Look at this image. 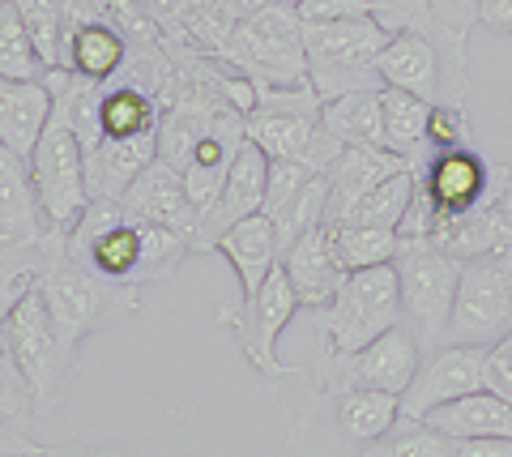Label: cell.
<instances>
[{"mask_svg":"<svg viewBox=\"0 0 512 457\" xmlns=\"http://www.w3.org/2000/svg\"><path fill=\"white\" fill-rule=\"evenodd\" d=\"M35 287L43 295L47 312H52L60 346L73 359H77V346L90 334L128 321L141 304V287H124V282H111L99 270H90V265L73 261L69 252H64V235H52L47 261L35 274Z\"/></svg>","mask_w":512,"mask_h":457,"instance_id":"cell-1","label":"cell"},{"mask_svg":"<svg viewBox=\"0 0 512 457\" xmlns=\"http://www.w3.org/2000/svg\"><path fill=\"white\" fill-rule=\"evenodd\" d=\"M376 69L384 86H397L423 103H466L470 69H466V30L436 22L431 30H402L380 52Z\"/></svg>","mask_w":512,"mask_h":457,"instance_id":"cell-2","label":"cell"},{"mask_svg":"<svg viewBox=\"0 0 512 457\" xmlns=\"http://www.w3.org/2000/svg\"><path fill=\"white\" fill-rule=\"evenodd\" d=\"M402 419V398L380 389H346L316 393L299 415L291 445L299 457H359L372 440H380Z\"/></svg>","mask_w":512,"mask_h":457,"instance_id":"cell-3","label":"cell"},{"mask_svg":"<svg viewBox=\"0 0 512 457\" xmlns=\"http://www.w3.org/2000/svg\"><path fill=\"white\" fill-rule=\"evenodd\" d=\"M325 99L312 82L299 86H256V107L248 112V141H256L269 159H299L316 171L342 154V146L320 124Z\"/></svg>","mask_w":512,"mask_h":457,"instance_id":"cell-4","label":"cell"},{"mask_svg":"<svg viewBox=\"0 0 512 457\" xmlns=\"http://www.w3.org/2000/svg\"><path fill=\"white\" fill-rule=\"evenodd\" d=\"M389 30L376 18H346V22H316L303 26V52H308V82L320 99H342L355 90H384L376 69L380 52L389 47Z\"/></svg>","mask_w":512,"mask_h":457,"instance_id":"cell-5","label":"cell"},{"mask_svg":"<svg viewBox=\"0 0 512 457\" xmlns=\"http://www.w3.org/2000/svg\"><path fill=\"white\" fill-rule=\"evenodd\" d=\"M231 69L248 73L256 86H299L308 82V52H303V22L291 0H269L235 26L222 47Z\"/></svg>","mask_w":512,"mask_h":457,"instance_id":"cell-6","label":"cell"},{"mask_svg":"<svg viewBox=\"0 0 512 457\" xmlns=\"http://www.w3.org/2000/svg\"><path fill=\"white\" fill-rule=\"evenodd\" d=\"M461 265L457 257H448L440 244L431 240H402L397 235V291H402V325L419 338L423 351L440 346L448 317L457 304V287H461Z\"/></svg>","mask_w":512,"mask_h":457,"instance_id":"cell-7","label":"cell"},{"mask_svg":"<svg viewBox=\"0 0 512 457\" xmlns=\"http://www.w3.org/2000/svg\"><path fill=\"white\" fill-rule=\"evenodd\" d=\"M316 325L333 351H363L367 342L402 325V291H397L393 265H372V270H350L342 291L316 308Z\"/></svg>","mask_w":512,"mask_h":457,"instance_id":"cell-8","label":"cell"},{"mask_svg":"<svg viewBox=\"0 0 512 457\" xmlns=\"http://www.w3.org/2000/svg\"><path fill=\"white\" fill-rule=\"evenodd\" d=\"M0 346H5V355L18 364V372L26 376V385L35 389L39 411H47V406H56L64 398V389H69V381H73L77 359L60 346L52 312H47L35 282H30V287L22 291V299L13 304L9 321L0 325Z\"/></svg>","mask_w":512,"mask_h":457,"instance_id":"cell-9","label":"cell"},{"mask_svg":"<svg viewBox=\"0 0 512 457\" xmlns=\"http://www.w3.org/2000/svg\"><path fill=\"white\" fill-rule=\"evenodd\" d=\"M423 346L406 325H393L389 334L367 342L363 351H325L312 364V389L316 393H346V389H380V393H402L410 389L414 372L423 364Z\"/></svg>","mask_w":512,"mask_h":457,"instance_id":"cell-10","label":"cell"},{"mask_svg":"<svg viewBox=\"0 0 512 457\" xmlns=\"http://www.w3.org/2000/svg\"><path fill=\"white\" fill-rule=\"evenodd\" d=\"M512 334V248L461 265L457 304L440 346H491Z\"/></svg>","mask_w":512,"mask_h":457,"instance_id":"cell-11","label":"cell"},{"mask_svg":"<svg viewBox=\"0 0 512 457\" xmlns=\"http://www.w3.org/2000/svg\"><path fill=\"white\" fill-rule=\"evenodd\" d=\"M30 180H35L39 206L47 218V231L64 235L82 210L90 206V180H86V150L77 133L52 112V124L39 137V146L30 150Z\"/></svg>","mask_w":512,"mask_h":457,"instance_id":"cell-12","label":"cell"},{"mask_svg":"<svg viewBox=\"0 0 512 457\" xmlns=\"http://www.w3.org/2000/svg\"><path fill=\"white\" fill-rule=\"evenodd\" d=\"M299 308L303 304H299V295L291 287V278H286V270L278 265V270L265 278V287L252 299H239L235 312H222L218 325L235 329L239 351H244V359L256 368V376H265V381H286V376H299V368L282 364L278 338H282V329L295 321Z\"/></svg>","mask_w":512,"mask_h":457,"instance_id":"cell-13","label":"cell"},{"mask_svg":"<svg viewBox=\"0 0 512 457\" xmlns=\"http://www.w3.org/2000/svg\"><path fill=\"white\" fill-rule=\"evenodd\" d=\"M414 184H419V197L436 210V223H444V218H461L483 206L495 188V167L474 146L436 150L414 167Z\"/></svg>","mask_w":512,"mask_h":457,"instance_id":"cell-14","label":"cell"},{"mask_svg":"<svg viewBox=\"0 0 512 457\" xmlns=\"http://www.w3.org/2000/svg\"><path fill=\"white\" fill-rule=\"evenodd\" d=\"M487 389V346H431L402 393V419H427L436 406Z\"/></svg>","mask_w":512,"mask_h":457,"instance_id":"cell-15","label":"cell"},{"mask_svg":"<svg viewBox=\"0 0 512 457\" xmlns=\"http://www.w3.org/2000/svg\"><path fill=\"white\" fill-rule=\"evenodd\" d=\"M265 184H269V154L256 146V141H244V150H239V159L231 167L227 184H222L218 201L205 210L197 231H192V252H214L222 231H231L235 223L261 214L265 210Z\"/></svg>","mask_w":512,"mask_h":457,"instance_id":"cell-16","label":"cell"},{"mask_svg":"<svg viewBox=\"0 0 512 457\" xmlns=\"http://www.w3.org/2000/svg\"><path fill=\"white\" fill-rule=\"evenodd\" d=\"M278 265L286 270V278H291V287L299 295L303 308H325L333 295L342 291L346 282V265L338 257V244H333V231L329 227H312L308 235H299V240L291 248H282Z\"/></svg>","mask_w":512,"mask_h":457,"instance_id":"cell-17","label":"cell"},{"mask_svg":"<svg viewBox=\"0 0 512 457\" xmlns=\"http://www.w3.org/2000/svg\"><path fill=\"white\" fill-rule=\"evenodd\" d=\"M120 206L128 210L133 223L175 227V231H184L188 240H192V231H197V223H201V214L192 210V201H188L184 176L163 159H154L146 171H141V176L133 180V188L120 197Z\"/></svg>","mask_w":512,"mask_h":457,"instance_id":"cell-18","label":"cell"},{"mask_svg":"<svg viewBox=\"0 0 512 457\" xmlns=\"http://www.w3.org/2000/svg\"><path fill=\"white\" fill-rule=\"evenodd\" d=\"M410 163L397 159L393 150H342L338 159L329 163L325 180H329V201H325V223H346L350 210L359 206V201L372 193L376 184H384L389 176H397V171H406Z\"/></svg>","mask_w":512,"mask_h":457,"instance_id":"cell-19","label":"cell"},{"mask_svg":"<svg viewBox=\"0 0 512 457\" xmlns=\"http://www.w3.org/2000/svg\"><path fill=\"white\" fill-rule=\"evenodd\" d=\"M47 235L52 231H47L35 180H30V159L0 141V240L43 244Z\"/></svg>","mask_w":512,"mask_h":457,"instance_id":"cell-20","label":"cell"},{"mask_svg":"<svg viewBox=\"0 0 512 457\" xmlns=\"http://www.w3.org/2000/svg\"><path fill=\"white\" fill-rule=\"evenodd\" d=\"M214 252L231 261V270L239 278V299H252L265 287V278L278 270V227L269 214H252L244 223H235L231 231H222V240L214 244Z\"/></svg>","mask_w":512,"mask_h":457,"instance_id":"cell-21","label":"cell"},{"mask_svg":"<svg viewBox=\"0 0 512 457\" xmlns=\"http://www.w3.org/2000/svg\"><path fill=\"white\" fill-rule=\"evenodd\" d=\"M158 159V133L154 137H107L86 154V180L90 197L120 201L133 180Z\"/></svg>","mask_w":512,"mask_h":457,"instance_id":"cell-22","label":"cell"},{"mask_svg":"<svg viewBox=\"0 0 512 457\" xmlns=\"http://www.w3.org/2000/svg\"><path fill=\"white\" fill-rule=\"evenodd\" d=\"M56 112V99L47 82H9L0 77V141L9 150H18L30 159V150L39 146Z\"/></svg>","mask_w":512,"mask_h":457,"instance_id":"cell-23","label":"cell"},{"mask_svg":"<svg viewBox=\"0 0 512 457\" xmlns=\"http://www.w3.org/2000/svg\"><path fill=\"white\" fill-rule=\"evenodd\" d=\"M133 43L111 22H69L64 26V69L77 73V77H90V82H111L120 69Z\"/></svg>","mask_w":512,"mask_h":457,"instance_id":"cell-24","label":"cell"},{"mask_svg":"<svg viewBox=\"0 0 512 457\" xmlns=\"http://www.w3.org/2000/svg\"><path fill=\"white\" fill-rule=\"evenodd\" d=\"M431 428H440L457 440H483V436H512V402L495 389L466 393L457 402H444L427 415Z\"/></svg>","mask_w":512,"mask_h":457,"instance_id":"cell-25","label":"cell"},{"mask_svg":"<svg viewBox=\"0 0 512 457\" xmlns=\"http://www.w3.org/2000/svg\"><path fill=\"white\" fill-rule=\"evenodd\" d=\"M325 133L338 141L342 150H389L384 146V112H380V90H355L342 99H329L320 112Z\"/></svg>","mask_w":512,"mask_h":457,"instance_id":"cell-26","label":"cell"},{"mask_svg":"<svg viewBox=\"0 0 512 457\" xmlns=\"http://www.w3.org/2000/svg\"><path fill=\"white\" fill-rule=\"evenodd\" d=\"M158 120H163V103L150 90L124 82V77L103 82V99H99L103 137H154Z\"/></svg>","mask_w":512,"mask_h":457,"instance_id":"cell-27","label":"cell"},{"mask_svg":"<svg viewBox=\"0 0 512 457\" xmlns=\"http://www.w3.org/2000/svg\"><path fill=\"white\" fill-rule=\"evenodd\" d=\"M380 112H384V146H389L397 159H406L410 167H419L427 159V116L431 103L414 99V94L384 86L380 90Z\"/></svg>","mask_w":512,"mask_h":457,"instance_id":"cell-28","label":"cell"},{"mask_svg":"<svg viewBox=\"0 0 512 457\" xmlns=\"http://www.w3.org/2000/svg\"><path fill=\"white\" fill-rule=\"evenodd\" d=\"M457 449H461V440L431 428L427 419H397L359 457H457Z\"/></svg>","mask_w":512,"mask_h":457,"instance_id":"cell-29","label":"cell"},{"mask_svg":"<svg viewBox=\"0 0 512 457\" xmlns=\"http://www.w3.org/2000/svg\"><path fill=\"white\" fill-rule=\"evenodd\" d=\"M52 73L43 65L35 39H30V30L22 22V13L13 0H0V77H9V82H43V77Z\"/></svg>","mask_w":512,"mask_h":457,"instance_id":"cell-30","label":"cell"},{"mask_svg":"<svg viewBox=\"0 0 512 457\" xmlns=\"http://www.w3.org/2000/svg\"><path fill=\"white\" fill-rule=\"evenodd\" d=\"M90 270H99L111 282H124V287H137V270H141V223L124 218L120 227H111L103 240H94V248L86 252Z\"/></svg>","mask_w":512,"mask_h":457,"instance_id":"cell-31","label":"cell"},{"mask_svg":"<svg viewBox=\"0 0 512 457\" xmlns=\"http://www.w3.org/2000/svg\"><path fill=\"white\" fill-rule=\"evenodd\" d=\"M414 201V167L397 171L384 184H376L372 193H367L355 210H350L346 223H363V227H384V231H397L402 227V218Z\"/></svg>","mask_w":512,"mask_h":457,"instance_id":"cell-32","label":"cell"},{"mask_svg":"<svg viewBox=\"0 0 512 457\" xmlns=\"http://www.w3.org/2000/svg\"><path fill=\"white\" fill-rule=\"evenodd\" d=\"M329 227V223H325ZM333 244L346 270H372V265H393L397 257V231L363 227V223H333Z\"/></svg>","mask_w":512,"mask_h":457,"instance_id":"cell-33","label":"cell"},{"mask_svg":"<svg viewBox=\"0 0 512 457\" xmlns=\"http://www.w3.org/2000/svg\"><path fill=\"white\" fill-rule=\"evenodd\" d=\"M188 252H192V240H188L184 231L158 227V223H141V270H137V287L175 278Z\"/></svg>","mask_w":512,"mask_h":457,"instance_id":"cell-34","label":"cell"},{"mask_svg":"<svg viewBox=\"0 0 512 457\" xmlns=\"http://www.w3.org/2000/svg\"><path fill=\"white\" fill-rule=\"evenodd\" d=\"M325 201H329V180L325 171L308 180V188L286 201V206L274 214V227H278V248H291L299 235H308L312 227H325Z\"/></svg>","mask_w":512,"mask_h":457,"instance_id":"cell-35","label":"cell"},{"mask_svg":"<svg viewBox=\"0 0 512 457\" xmlns=\"http://www.w3.org/2000/svg\"><path fill=\"white\" fill-rule=\"evenodd\" d=\"M47 69H64V0H13Z\"/></svg>","mask_w":512,"mask_h":457,"instance_id":"cell-36","label":"cell"},{"mask_svg":"<svg viewBox=\"0 0 512 457\" xmlns=\"http://www.w3.org/2000/svg\"><path fill=\"white\" fill-rule=\"evenodd\" d=\"M35 415H39L35 389L26 385V376L5 355V346H0V436L18 440V428H26Z\"/></svg>","mask_w":512,"mask_h":457,"instance_id":"cell-37","label":"cell"},{"mask_svg":"<svg viewBox=\"0 0 512 457\" xmlns=\"http://www.w3.org/2000/svg\"><path fill=\"white\" fill-rule=\"evenodd\" d=\"M474 146V120L466 103H436L427 116V150H461Z\"/></svg>","mask_w":512,"mask_h":457,"instance_id":"cell-38","label":"cell"},{"mask_svg":"<svg viewBox=\"0 0 512 457\" xmlns=\"http://www.w3.org/2000/svg\"><path fill=\"white\" fill-rule=\"evenodd\" d=\"M312 176H320V171L299 163V159H269V184H265V210L261 214L274 218L286 201H295L303 188H308Z\"/></svg>","mask_w":512,"mask_h":457,"instance_id":"cell-39","label":"cell"},{"mask_svg":"<svg viewBox=\"0 0 512 457\" xmlns=\"http://www.w3.org/2000/svg\"><path fill=\"white\" fill-rule=\"evenodd\" d=\"M363 5L389 35H402V30H431L440 22L436 9H431V0H363Z\"/></svg>","mask_w":512,"mask_h":457,"instance_id":"cell-40","label":"cell"},{"mask_svg":"<svg viewBox=\"0 0 512 457\" xmlns=\"http://www.w3.org/2000/svg\"><path fill=\"white\" fill-rule=\"evenodd\" d=\"M47 248H52V235L43 244H9L0 240V282H35V274L43 270Z\"/></svg>","mask_w":512,"mask_h":457,"instance_id":"cell-41","label":"cell"},{"mask_svg":"<svg viewBox=\"0 0 512 457\" xmlns=\"http://www.w3.org/2000/svg\"><path fill=\"white\" fill-rule=\"evenodd\" d=\"M295 13H299L303 26H316V22H346V18H372L363 0H299Z\"/></svg>","mask_w":512,"mask_h":457,"instance_id":"cell-42","label":"cell"},{"mask_svg":"<svg viewBox=\"0 0 512 457\" xmlns=\"http://www.w3.org/2000/svg\"><path fill=\"white\" fill-rule=\"evenodd\" d=\"M487 389L512 402V334L487 346Z\"/></svg>","mask_w":512,"mask_h":457,"instance_id":"cell-43","label":"cell"},{"mask_svg":"<svg viewBox=\"0 0 512 457\" xmlns=\"http://www.w3.org/2000/svg\"><path fill=\"white\" fill-rule=\"evenodd\" d=\"M478 22H483L491 35L512 39V0H478Z\"/></svg>","mask_w":512,"mask_h":457,"instance_id":"cell-44","label":"cell"},{"mask_svg":"<svg viewBox=\"0 0 512 457\" xmlns=\"http://www.w3.org/2000/svg\"><path fill=\"white\" fill-rule=\"evenodd\" d=\"M457 457H512V436H483V440H461Z\"/></svg>","mask_w":512,"mask_h":457,"instance_id":"cell-45","label":"cell"},{"mask_svg":"<svg viewBox=\"0 0 512 457\" xmlns=\"http://www.w3.org/2000/svg\"><path fill=\"white\" fill-rule=\"evenodd\" d=\"M30 287V282H0V325L9 321V312H13V304L22 299V291Z\"/></svg>","mask_w":512,"mask_h":457,"instance_id":"cell-46","label":"cell"},{"mask_svg":"<svg viewBox=\"0 0 512 457\" xmlns=\"http://www.w3.org/2000/svg\"><path fill=\"white\" fill-rule=\"evenodd\" d=\"M30 457H107V453H99V449H43V445H35V453Z\"/></svg>","mask_w":512,"mask_h":457,"instance_id":"cell-47","label":"cell"},{"mask_svg":"<svg viewBox=\"0 0 512 457\" xmlns=\"http://www.w3.org/2000/svg\"><path fill=\"white\" fill-rule=\"evenodd\" d=\"M30 445H35V440H26V436H18V440H5V436H0V457H18V453L30 449Z\"/></svg>","mask_w":512,"mask_h":457,"instance_id":"cell-48","label":"cell"},{"mask_svg":"<svg viewBox=\"0 0 512 457\" xmlns=\"http://www.w3.org/2000/svg\"><path fill=\"white\" fill-rule=\"evenodd\" d=\"M30 453H35V445H30V449H22V453H18V457H30Z\"/></svg>","mask_w":512,"mask_h":457,"instance_id":"cell-49","label":"cell"},{"mask_svg":"<svg viewBox=\"0 0 512 457\" xmlns=\"http://www.w3.org/2000/svg\"><path fill=\"white\" fill-rule=\"evenodd\" d=\"M508 188H512V163H508Z\"/></svg>","mask_w":512,"mask_h":457,"instance_id":"cell-50","label":"cell"},{"mask_svg":"<svg viewBox=\"0 0 512 457\" xmlns=\"http://www.w3.org/2000/svg\"><path fill=\"white\" fill-rule=\"evenodd\" d=\"M107 457H120V453H107Z\"/></svg>","mask_w":512,"mask_h":457,"instance_id":"cell-51","label":"cell"}]
</instances>
